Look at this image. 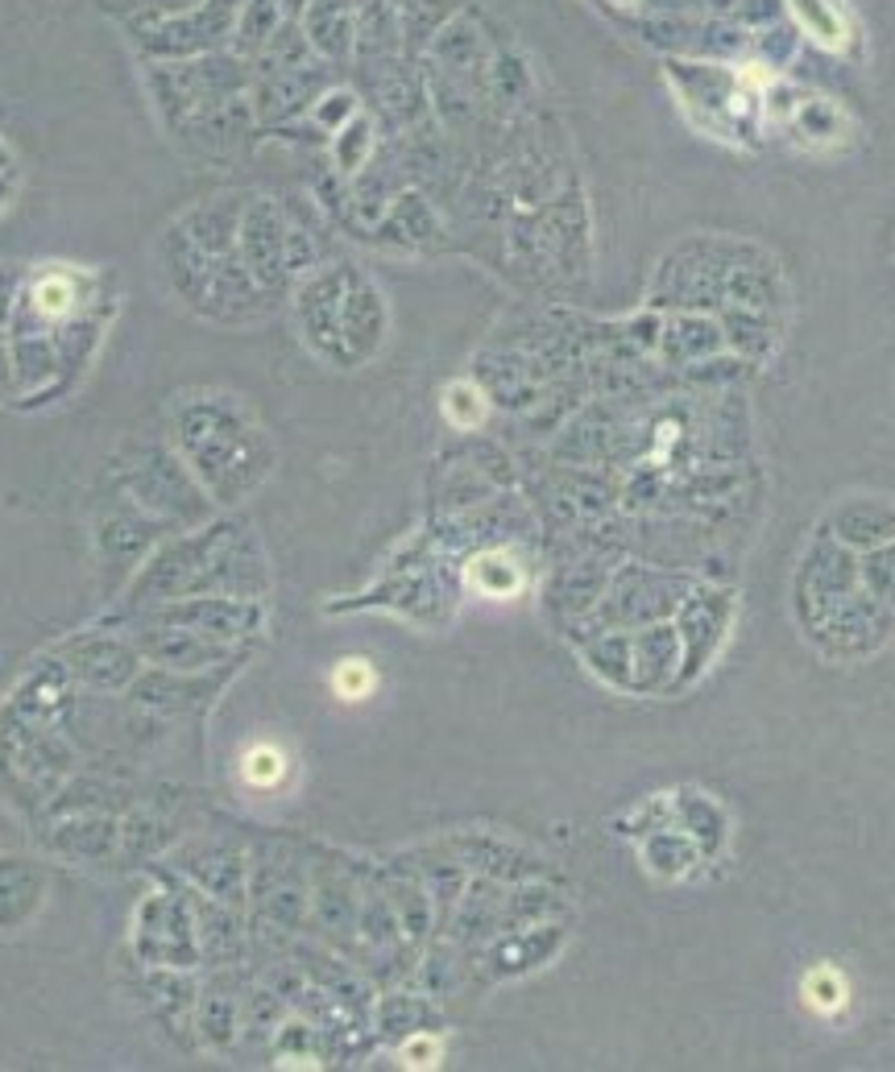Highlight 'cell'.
<instances>
[{
  "label": "cell",
  "mask_w": 895,
  "mask_h": 1072,
  "mask_svg": "<svg viewBox=\"0 0 895 1072\" xmlns=\"http://www.w3.org/2000/svg\"><path fill=\"white\" fill-rule=\"evenodd\" d=\"M788 4H792L796 21H800V26H805L821 46L846 42V21H842L837 0H788Z\"/></svg>",
  "instance_id": "1"
}]
</instances>
